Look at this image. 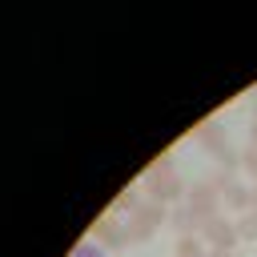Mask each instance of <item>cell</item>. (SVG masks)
I'll return each mask as SVG.
<instances>
[{"label": "cell", "mask_w": 257, "mask_h": 257, "mask_svg": "<svg viewBox=\"0 0 257 257\" xmlns=\"http://www.w3.org/2000/svg\"><path fill=\"white\" fill-rule=\"evenodd\" d=\"M201 241H205V245H213V253H225L229 245H237V241H241V233H237V225H233V221L213 217V221L201 229Z\"/></svg>", "instance_id": "1"}, {"label": "cell", "mask_w": 257, "mask_h": 257, "mask_svg": "<svg viewBox=\"0 0 257 257\" xmlns=\"http://www.w3.org/2000/svg\"><path fill=\"white\" fill-rule=\"evenodd\" d=\"M96 237H100V241H108V245H120V241H128V233H120V229H116V221H112V213L96 221Z\"/></svg>", "instance_id": "2"}, {"label": "cell", "mask_w": 257, "mask_h": 257, "mask_svg": "<svg viewBox=\"0 0 257 257\" xmlns=\"http://www.w3.org/2000/svg\"><path fill=\"white\" fill-rule=\"evenodd\" d=\"M137 209H141V189H124L112 201V213H137Z\"/></svg>", "instance_id": "3"}, {"label": "cell", "mask_w": 257, "mask_h": 257, "mask_svg": "<svg viewBox=\"0 0 257 257\" xmlns=\"http://www.w3.org/2000/svg\"><path fill=\"white\" fill-rule=\"evenodd\" d=\"M237 233H241V241H257V209L241 213V221H237Z\"/></svg>", "instance_id": "4"}, {"label": "cell", "mask_w": 257, "mask_h": 257, "mask_svg": "<svg viewBox=\"0 0 257 257\" xmlns=\"http://www.w3.org/2000/svg\"><path fill=\"white\" fill-rule=\"evenodd\" d=\"M177 257H205V245L197 237H181L177 241Z\"/></svg>", "instance_id": "5"}, {"label": "cell", "mask_w": 257, "mask_h": 257, "mask_svg": "<svg viewBox=\"0 0 257 257\" xmlns=\"http://www.w3.org/2000/svg\"><path fill=\"white\" fill-rule=\"evenodd\" d=\"M241 169H245V173L257 181V145H249V149L241 153Z\"/></svg>", "instance_id": "6"}, {"label": "cell", "mask_w": 257, "mask_h": 257, "mask_svg": "<svg viewBox=\"0 0 257 257\" xmlns=\"http://www.w3.org/2000/svg\"><path fill=\"white\" fill-rule=\"evenodd\" d=\"M72 257H100V249H92V245H80Z\"/></svg>", "instance_id": "7"}, {"label": "cell", "mask_w": 257, "mask_h": 257, "mask_svg": "<svg viewBox=\"0 0 257 257\" xmlns=\"http://www.w3.org/2000/svg\"><path fill=\"white\" fill-rule=\"evenodd\" d=\"M253 145H257V120H253Z\"/></svg>", "instance_id": "8"}]
</instances>
